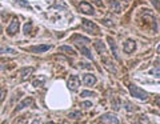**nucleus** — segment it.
Segmentation results:
<instances>
[{
    "label": "nucleus",
    "instance_id": "39448f33",
    "mask_svg": "<svg viewBox=\"0 0 160 124\" xmlns=\"http://www.w3.org/2000/svg\"><path fill=\"white\" fill-rule=\"evenodd\" d=\"M18 31H19V20H18V17H14L12 21H11L10 27L7 28V32H8V35H15Z\"/></svg>",
    "mask_w": 160,
    "mask_h": 124
},
{
    "label": "nucleus",
    "instance_id": "7ed1b4c3",
    "mask_svg": "<svg viewBox=\"0 0 160 124\" xmlns=\"http://www.w3.org/2000/svg\"><path fill=\"white\" fill-rule=\"evenodd\" d=\"M80 86V79L77 75H72L68 79V88H70L71 91H76L77 88H79Z\"/></svg>",
    "mask_w": 160,
    "mask_h": 124
},
{
    "label": "nucleus",
    "instance_id": "f257e3e1",
    "mask_svg": "<svg viewBox=\"0 0 160 124\" xmlns=\"http://www.w3.org/2000/svg\"><path fill=\"white\" fill-rule=\"evenodd\" d=\"M129 92H131V95H132L133 97H136V99H139V100L148 99V93L137 86H129Z\"/></svg>",
    "mask_w": 160,
    "mask_h": 124
},
{
    "label": "nucleus",
    "instance_id": "4be33fe9",
    "mask_svg": "<svg viewBox=\"0 0 160 124\" xmlns=\"http://www.w3.org/2000/svg\"><path fill=\"white\" fill-rule=\"evenodd\" d=\"M95 93L91 92V91H83L81 92V97H88V96H94Z\"/></svg>",
    "mask_w": 160,
    "mask_h": 124
},
{
    "label": "nucleus",
    "instance_id": "c85d7f7f",
    "mask_svg": "<svg viewBox=\"0 0 160 124\" xmlns=\"http://www.w3.org/2000/svg\"><path fill=\"white\" fill-rule=\"evenodd\" d=\"M92 1H94L96 5H99V7H101V5H103V3H101L100 0H92Z\"/></svg>",
    "mask_w": 160,
    "mask_h": 124
},
{
    "label": "nucleus",
    "instance_id": "2eb2a0df",
    "mask_svg": "<svg viewBox=\"0 0 160 124\" xmlns=\"http://www.w3.org/2000/svg\"><path fill=\"white\" fill-rule=\"evenodd\" d=\"M32 72H34V68H32V67L24 68L23 71H21V80H27L28 77L32 75Z\"/></svg>",
    "mask_w": 160,
    "mask_h": 124
},
{
    "label": "nucleus",
    "instance_id": "72a5a7b5",
    "mask_svg": "<svg viewBox=\"0 0 160 124\" xmlns=\"http://www.w3.org/2000/svg\"><path fill=\"white\" fill-rule=\"evenodd\" d=\"M3 124H7V123H3Z\"/></svg>",
    "mask_w": 160,
    "mask_h": 124
},
{
    "label": "nucleus",
    "instance_id": "f8f14e48",
    "mask_svg": "<svg viewBox=\"0 0 160 124\" xmlns=\"http://www.w3.org/2000/svg\"><path fill=\"white\" fill-rule=\"evenodd\" d=\"M32 103V99L31 97H27V99H24L23 101H21L20 104H19L18 107H16V110H15V112H19V111H21L23 108H25V107H28L29 104Z\"/></svg>",
    "mask_w": 160,
    "mask_h": 124
},
{
    "label": "nucleus",
    "instance_id": "412c9836",
    "mask_svg": "<svg viewBox=\"0 0 160 124\" xmlns=\"http://www.w3.org/2000/svg\"><path fill=\"white\" fill-rule=\"evenodd\" d=\"M5 95H7V90H0V103L3 101L4 99H5Z\"/></svg>",
    "mask_w": 160,
    "mask_h": 124
},
{
    "label": "nucleus",
    "instance_id": "bb28decb",
    "mask_svg": "<svg viewBox=\"0 0 160 124\" xmlns=\"http://www.w3.org/2000/svg\"><path fill=\"white\" fill-rule=\"evenodd\" d=\"M3 52H11V53H15L14 49H10V48H3V49H0V53H3Z\"/></svg>",
    "mask_w": 160,
    "mask_h": 124
},
{
    "label": "nucleus",
    "instance_id": "cd10ccee",
    "mask_svg": "<svg viewBox=\"0 0 160 124\" xmlns=\"http://www.w3.org/2000/svg\"><path fill=\"white\" fill-rule=\"evenodd\" d=\"M124 106H125V110H127V111H132L133 110L132 106H131L129 103H124Z\"/></svg>",
    "mask_w": 160,
    "mask_h": 124
},
{
    "label": "nucleus",
    "instance_id": "393cba45",
    "mask_svg": "<svg viewBox=\"0 0 160 124\" xmlns=\"http://www.w3.org/2000/svg\"><path fill=\"white\" fill-rule=\"evenodd\" d=\"M80 106L84 108H90V107H92V103H91V101H84V103H81Z\"/></svg>",
    "mask_w": 160,
    "mask_h": 124
},
{
    "label": "nucleus",
    "instance_id": "6e6552de",
    "mask_svg": "<svg viewBox=\"0 0 160 124\" xmlns=\"http://www.w3.org/2000/svg\"><path fill=\"white\" fill-rule=\"evenodd\" d=\"M94 47L96 48V51H98L100 55H105V53H107V48H105L104 43H103L101 40H95L94 41Z\"/></svg>",
    "mask_w": 160,
    "mask_h": 124
},
{
    "label": "nucleus",
    "instance_id": "4468645a",
    "mask_svg": "<svg viewBox=\"0 0 160 124\" xmlns=\"http://www.w3.org/2000/svg\"><path fill=\"white\" fill-rule=\"evenodd\" d=\"M109 7H111L112 11H115L118 14L122 11V4L119 3L118 0H111V1H109Z\"/></svg>",
    "mask_w": 160,
    "mask_h": 124
},
{
    "label": "nucleus",
    "instance_id": "473e14b6",
    "mask_svg": "<svg viewBox=\"0 0 160 124\" xmlns=\"http://www.w3.org/2000/svg\"><path fill=\"white\" fill-rule=\"evenodd\" d=\"M47 124H53V123H52V121H49V123H47Z\"/></svg>",
    "mask_w": 160,
    "mask_h": 124
},
{
    "label": "nucleus",
    "instance_id": "dca6fc26",
    "mask_svg": "<svg viewBox=\"0 0 160 124\" xmlns=\"http://www.w3.org/2000/svg\"><path fill=\"white\" fill-rule=\"evenodd\" d=\"M60 52H67V53H70V55H76V52H75V49L71 48L70 45H62L59 48Z\"/></svg>",
    "mask_w": 160,
    "mask_h": 124
},
{
    "label": "nucleus",
    "instance_id": "0eeeda50",
    "mask_svg": "<svg viewBox=\"0 0 160 124\" xmlns=\"http://www.w3.org/2000/svg\"><path fill=\"white\" fill-rule=\"evenodd\" d=\"M83 83H84V84H85L87 87L95 86V84H96V77H95V75L87 73V75H84V76H83Z\"/></svg>",
    "mask_w": 160,
    "mask_h": 124
},
{
    "label": "nucleus",
    "instance_id": "2f4dec72",
    "mask_svg": "<svg viewBox=\"0 0 160 124\" xmlns=\"http://www.w3.org/2000/svg\"><path fill=\"white\" fill-rule=\"evenodd\" d=\"M32 124H40V123H39V120H34V121H32Z\"/></svg>",
    "mask_w": 160,
    "mask_h": 124
},
{
    "label": "nucleus",
    "instance_id": "aec40b11",
    "mask_svg": "<svg viewBox=\"0 0 160 124\" xmlns=\"http://www.w3.org/2000/svg\"><path fill=\"white\" fill-rule=\"evenodd\" d=\"M31 29H32V24L29 23V21H28L27 24L24 25V34H25V35L29 34V32H31Z\"/></svg>",
    "mask_w": 160,
    "mask_h": 124
},
{
    "label": "nucleus",
    "instance_id": "c756f323",
    "mask_svg": "<svg viewBox=\"0 0 160 124\" xmlns=\"http://www.w3.org/2000/svg\"><path fill=\"white\" fill-rule=\"evenodd\" d=\"M156 106H157V107H160V97H157V99H156Z\"/></svg>",
    "mask_w": 160,
    "mask_h": 124
},
{
    "label": "nucleus",
    "instance_id": "5701e85b",
    "mask_svg": "<svg viewBox=\"0 0 160 124\" xmlns=\"http://www.w3.org/2000/svg\"><path fill=\"white\" fill-rule=\"evenodd\" d=\"M43 82H44V77H40L39 80H35L34 82V87H40L43 84Z\"/></svg>",
    "mask_w": 160,
    "mask_h": 124
},
{
    "label": "nucleus",
    "instance_id": "9d476101",
    "mask_svg": "<svg viewBox=\"0 0 160 124\" xmlns=\"http://www.w3.org/2000/svg\"><path fill=\"white\" fill-rule=\"evenodd\" d=\"M135 48H136V44H135V40H132V39H128V40L125 41L124 47H123L124 52H127V53L133 52V49H135Z\"/></svg>",
    "mask_w": 160,
    "mask_h": 124
},
{
    "label": "nucleus",
    "instance_id": "f3484780",
    "mask_svg": "<svg viewBox=\"0 0 160 124\" xmlns=\"http://www.w3.org/2000/svg\"><path fill=\"white\" fill-rule=\"evenodd\" d=\"M77 47H79L80 52H83V53H84V55H85V56H87L88 59H91V60L94 59V56H92V53H91V51L87 48V47H84V45H77Z\"/></svg>",
    "mask_w": 160,
    "mask_h": 124
},
{
    "label": "nucleus",
    "instance_id": "a878e982",
    "mask_svg": "<svg viewBox=\"0 0 160 124\" xmlns=\"http://www.w3.org/2000/svg\"><path fill=\"white\" fill-rule=\"evenodd\" d=\"M16 1H18L20 5H23V7H28V3H27V1H24V0H16Z\"/></svg>",
    "mask_w": 160,
    "mask_h": 124
},
{
    "label": "nucleus",
    "instance_id": "f03ea898",
    "mask_svg": "<svg viewBox=\"0 0 160 124\" xmlns=\"http://www.w3.org/2000/svg\"><path fill=\"white\" fill-rule=\"evenodd\" d=\"M83 21V28L85 29L87 32H90V34H94V35H96V34H99V28H98V25L95 24V23H92V21H90V20H81Z\"/></svg>",
    "mask_w": 160,
    "mask_h": 124
},
{
    "label": "nucleus",
    "instance_id": "6ab92c4d",
    "mask_svg": "<svg viewBox=\"0 0 160 124\" xmlns=\"http://www.w3.org/2000/svg\"><path fill=\"white\" fill-rule=\"evenodd\" d=\"M157 63H159V66H157L156 68L152 71V75H153V76H156V77H157V76H160V59L157 60Z\"/></svg>",
    "mask_w": 160,
    "mask_h": 124
},
{
    "label": "nucleus",
    "instance_id": "9b49d317",
    "mask_svg": "<svg viewBox=\"0 0 160 124\" xmlns=\"http://www.w3.org/2000/svg\"><path fill=\"white\" fill-rule=\"evenodd\" d=\"M73 43L76 45H84V44H88V43H90V39L83 38V36H75V38H73Z\"/></svg>",
    "mask_w": 160,
    "mask_h": 124
},
{
    "label": "nucleus",
    "instance_id": "423d86ee",
    "mask_svg": "<svg viewBox=\"0 0 160 124\" xmlns=\"http://www.w3.org/2000/svg\"><path fill=\"white\" fill-rule=\"evenodd\" d=\"M79 8H80V11L85 15H92L94 14V8H92V5H91L90 3H87V1H81L80 5H79Z\"/></svg>",
    "mask_w": 160,
    "mask_h": 124
},
{
    "label": "nucleus",
    "instance_id": "20e7f679",
    "mask_svg": "<svg viewBox=\"0 0 160 124\" xmlns=\"http://www.w3.org/2000/svg\"><path fill=\"white\" fill-rule=\"evenodd\" d=\"M101 121L105 124H119V120H118V117L115 116V115H112V114H105L101 116Z\"/></svg>",
    "mask_w": 160,
    "mask_h": 124
},
{
    "label": "nucleus",
    "instance_id": "a211bd4d",
    "mask_svg": "<svg viewBox=\"0 0 160 124\" xmlns=\"http://www.w3.org/2000/svg\"><path fill=\"white\" fill-rule=\"evenodd\" d=\"M70 117H72V119H79V117H81V112H80V111H75V112H71V114H70Z\"/></svg>",
    "mask_w": 160,
    "mask_h": 124
},
{
    "label": "nucleus",
    "instance_id": "b1692460",
    "mask_svg": "<svg viewBox=\"0 0 160 124\" xmlns=\"http://www.w3.org/2000/svg\"><path fill=\"white\" fill-rule=\"evenodd\" d=\"M80 67L85 69H92V66L91 64H87V63H80Z\"/></svg>",
    "mask_w": 160,
    "mask_h": 124
},
{
    "label": "nucleus",
    "instance_id": "1a4fd4ad",
    "mask_svg": "<svg viewBox=\"0 0 160 124\" xmlns=\"http://www.w3.org/2000/svg\"><path fill=\"white\" fill-rule=\"evenodd\" d=\"M49 48H51V45L43 44V45H35V47H31V48H29V51L34 52V53H43V52L48 51Z\"/></svg>",
    "mask_w": 160,
    "mask_h": 124
},
{
    "label": "nucleus",
    "instance_id": "7c9ffc66",
    "mask_svg": "<svg viewBox=\"0 0 160 124\" xmlns=\"http://www.w3.org/2000/svg\"><path fill=\"white\" fill-rule=\"evenodd\" d=\"M156 51H157V53H160V44L157 45V48H156Z\"/></svg>",
    "mask_w": 160,
    "mask_h": 124
},
{
    "label": "nucleus",
    "instance_id": "ddd939ff",
    "mask_svg": "<svg viewBox=\"0 0 160 124\" xmlns=\"http://www.w3.org/2000/svg\"><path fill=\"white\" fill-rule=\"evenodd\" d=\"M107 40H108V43H109V47H111L112 53H114L115 59H119V53H118V48H116V43H115V40H114L112 38H108Z\"/></svg>",
    "mask_w": 160,
    "mask_h": 124
}]
</instances>
